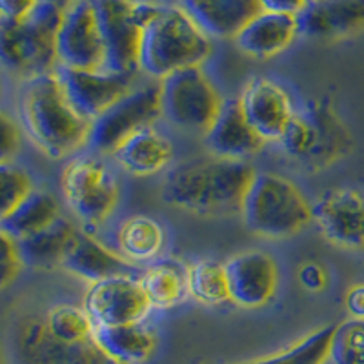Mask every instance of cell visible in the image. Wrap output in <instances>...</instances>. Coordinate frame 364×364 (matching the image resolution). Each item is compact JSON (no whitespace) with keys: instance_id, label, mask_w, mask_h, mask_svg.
Here are the masks:
<instances>
[{"instance_id":"obj_1","label":"cell","mask_w":364,"mask_h":364,"mask_svg":"<svg viewBox=\"0 0 364 364\" xmlns=\"http://www.w3.org/2000/svg\"><path fill=\"white\" fill-rule=\"evenodd\" d=\"M257 171L242 161L213 155L173 166L162 182V199L177 210L204 217L240 213L250 182Z\"/></svg>"},{"instance_id":"obj_2","label":"cell","mask_w":364,"mask_h":364,"mask_svg":"<svg viewBox=\"0 0 364 364\" xmlns=\"http://www.w3.org/2000/svg\"><path fill=\"white\" fill-rule=\"evenodd\" d=\"M18 122L46 157L60 161L87 149L91 122L73 108L57 71L26 80L18 100Z\"/></svg>"},{"instance_id":"obj_3","label":"cell","mask_w":364,"mask_h":364,"mask_svg":"<svg viewBox=\"0 0 364 364\" xmlns=\"http://www.w3.org/2000/svg\"><path fill=\"white\" fill-rule=\"evenodd\" d=\"M211 53L213 38L181 6L164 2L142 29L139 73L161 82L181 70L204 66Z\"/></svg>"},{"instance_id":"obj_4","label":"cell","mask_w":364,"mask_h":364,"mask_svg":"<svg viewBox=\"0 0 364 364\" xmlns=\"http://www.w3.org/2000/svg\"><path fill=\"white\" fill-rule=\"evenodd\" d=\"M63 11V6L41 0L22 21L0 18V68L24 82L57 71V33Z\"/></svg>"},{"instance_id":"obj_5","label":"cell","mask_w":364,"mask_h":364,"mask_svg":"<svg viewBox=\"0 0 364 364\" xmlns=\"http://www.w3.org/2000/svg\"><path fill=\"white\" fill-rule=\"evenodd\" d=\"M250 232L264 239H290L311 223V203L284 175L255 173L240 204Z\"/></svg>"},{"instance_id":"obj_6","label":"cell","mask_w":364,"mask_h":364,"mask_svg":"<svg viewBox=\"0 0 364 364\" xmlns=\"http://www.w3.org/2000/svg\"><path fill=\"white\" fill-rule=\"evenodd\" d=\"M64 204L82 224V230H95L108 223L120 203V181L106 157L93 151H80L68 159L60 175Z\"/></svg>"},{"instance_id":"obj_7","label":"cell","mask_w":364,"mask_h":364,"mask_svg":"<svg viewBox=\"0 0 364 364\" xmlns=\"http://www.w3.org/2000/svg\"><path fill=\"white\" fill-rule=\"evenodd\" d=\"M162 117L184 132L206 133L224 106L219 87L203 66L181 70L161 80Z\"/></svg>"},{"instance_id":"obj_8","label":"cell","mask_w":364,"mask_h":364,"mask_svg":"<svg viewBox=\"0 0 364 364\" xmlns=\"http://www.w3.org/2000/svg\"><path fill=\"white\" fill-rule=\"evenodd\" d=\"M161 117V82L139 84L91 122L87 149L102 157H112L126 139L155 126Z\"/></svg>"},{"instance_id":"obj_9","label":"cell","mask_w":364,"mask_h":364,"mask_svg":"<svg viewBox=\"0 0 364 364\" xmlns=\"http://www.w3.org/2000/svg\"><path fill=\"white\" fill-rule=\"evenodd\" d=\"M343 141V126L330 109L308 104L297 109L277 144L299 166L318 170L339 157Z\"/></svg>"},{"instance_id":"obj_10","label":"cell","mask_w":364,"mask_h":364,"mask_svg":"<svg viewBox=\"0 0 364 364\" xmlns=\"http://www.w3.org/2000/svg\"><path fill=\"white\" fill-rule=\"evenodd\" d=\"M13 352L18 364H119L93 341L60 343L48 331L44 317L24 315L13 328Z\"/></svg>"},{"instance_id":"obj_11","label":"cell","mask_w":364,"mask_h":364,"mask_svg":"<svg viewBox=\"0 0 364 364\" xmlns=\"http://www.w3.org/2000/svg\"><path fill=\"white\" fill-rule=\"evenodd\" d=\"M58 68L100 70L106 50L93 0H77L66 6L57 33Z\"/></svg>"},{"instance_id":"obj_12","label":"cell","mask_w":364,"mask_h":364,"mask_svg":"<svg viewBox=\"0 0 364 364\" xmlns=\"http://www.w3.org/2000/svg\"><path fill=\"white\" fill-rule=\"evenodd\" d=\"M311 223L337 248L364 250V191L331 188L311 203Z\"/></svg>"},{"instance_id":"obj_13","label":"cell","mask_w":364,"mask_h":364,"mask_svg":"<svg viewBox=\"0 0 364 364\" xmlns=\"http://www.w3.org/2000/svg\"><path fill=\"white\" fill-rule=\"evenodd\" d=\"M82 306L97 328L142 323L154 311L135 273L90 284Z\"/></svg>"},{"instance_id":"obj_14","label":"cell","mask_w":364,"mask_h":364,"mask_svg":"<svg viewBox=\"0 0 364 364\" xmlns=\"http://www.w3.org/2000/svg\"><path fill=\"white\" fill-rule=\"evenodd\" d=\"M240 109L266 144L279 142L297 113L299 106L290 90L272 77H253L239 97Z\"/></svg>"},{"instance_id":"obj_15","label":"cell","mask_w":364,"mask_h":364,"mask_svg":"<svg viewBox=\"0 0 364 364\" xmlns=\"http://www.w3.org/2000/svg\"><path fill=\"white\" fill-rule=\"evenodd\" d=\"M106 50L104 70L115 73H139L142 26L132 0H93Z\"/></svg>"},{"instance_id":"obj_16","label":"cell","mask_w":364,"mask_h":364,"mask_svg":"<svg viewBox=\"0 0 364 364\" xmlns=\"http://www.w3.org/2000/svg\"><path fill=\"white\" fill-rule=\"evenodd\" d=\"M226 264L230 301L245 310L268 306L279 290L281 272L277 261L262 250H246Z\"/></svg>"},{"instance_id":"obj_17","label":"cell","mask_w":364,"mask_h":364,"mask_svg":"<svg viewBox=\"0 0 364 364\" xmlns=\"http://www.w3.org/2000/svg\"><path fill=\"white\" fill-rule=\"evenodd\" d=\"M58 80L73 108L93 122L109 106L135 87V75L115 73L109 70H71L57 68Z\"/></svg>"},{"instance_id":"obj_18","label":"cell","mask_w":364,"mask_h":364,"mask_svg":"<svg viewBox=\"0 0 364 364\" xmlns=\"http://www.w3.org/2000/svg\"><path fill=\"white\" fill-rule=\"evenodd\" d=\"M204 146L217 159L248 162V159L261 154L266 142L246 120L239 99H228L213 124L204 133Z\"/></svg>"},{"instance_id":"obj_19","label":"cell","mask_w":364,"mask_h":364,"mask_svg":"<svg viewBox=\"0 0 364 364\" xmlns=\"http://www.w3.org/2000/svg\"><path fill=\"white\" fill-rule=\"evenodd\" d=\"M299 35L314 41H337L364 29V0L310 2L297 17Z\"/></svg>"},{"instance_id":"obj_20","label":"cell","mask_w":364,"mask_h":364,"mask_svg":"<svg viewBox=\"0 0 364 364\" xmlns=\"http://www.w3.org/2000/svg\"><path fill=\"white\" fill-rule=\"evenodd\" d=\"M63 268L90 284L133 273V266L124 261L112 246L82 228H79L77 235L71 240Z\"/></svg>"},{"instance_id":"obj_21","label":"cell","mask_w":364,"mask_h":364,"mask_svg":"<svg viewBox=\"0 0 364 364\" xmlns=\"http://www.w3.org/2000/svg\"><path fill=\"white\" fill-rule=\"evenodd\" d=\"M297 37H301L297 18L259 11L239 29L233 41L242 53L264 60L284 53Z\"/></svg>"},{"instance_id":"obj_22","label":"cell","mask_w":364,"mask_h":364,"mask_svg":"<svg viewBox=\"0 0 364 364\" xmlns=\"http://www.w3.org/2000/svg\"><path fill=\"white\" fill-rule=\"evenodd\" d=\"M120 170L133 177H151L168 170L175 159V146L170 136L155 126L136 132L112 154Z\"/></svg>"},{"instance_id":"obj_23","label":"cell","mask_w":364,"mask_h":364,"mask_svg":"<svg viewBox=\"0 0 364 364\" xmlns=\"http://www.w3.org/2000/svg\"><path fill=\"white\" fill-rule=\"evenodd\" d=\"M178 6L211 38H235L239 29L261 11L257 0H178Z\"/></svg>"},{"instance_id":"obj_24","label":"cell","mask_w":364,"mask_h":364,"mask_svg":"<svg viewBox=\"0 0 364 364\" xmlns=\"http://www.w3.org/2000/svg\"><path fill=\"white\" fill-rule=\"evenodd\" d=\"M151 310L168 311L190 297V264L175 257H161L139 277Z\"/></svg>"},{"instance_id":"obj_25","label":"cell","mask_w":364,"mask_h":364,"mask_svg":"<svg viewBox=\"0 0 364 364\" xmlns=\"http://www.w3.org/2000/svg\"><path fill=\"white\" fill-rule=\"evenodd\" d=\"M93 339L109 359L119 364L148 363L157 348V333L148 321L100 326L95 330Z\"/></svg>"},{"instance_id":"obj_26","label":"cell","mask_w":364,"mask_h":364,"mask_svg":"<svg viewBox=\"0 0 364 364\" xmlns=\"http://www.w3.org/2000/svg\"><path fill=\"white\" fill-rule=\"evenodd\" d=\"M166 232L161 223L146 215H132L117 226L112 248L129 264H151L161 259Z\"/></svg>"},{"instance_id":"obj_27","label":"cell","mask_w":364,"mask_h":364,"mask_svg":"<svg viewBox=\"0 0 364 364\" xmlns=\"http://www.w3.org/2000/svg\"><path fill=\"white\" fill-rule=\"evenodd\" d=\"M77 232L79 226L68 217L60 215L41 232L18 240L24 266L35 269H51L63 266L64 257Z\"/></svg>"},{"instance_id":"obj_28","label":"cell","mask_w":364,"mask_h":364,"mask_svg":"<svg viewBox=\"0 0 364 364\" xmlns=\"http://www.w3.org/2000/svg\"><path fill=\"white\" fill-rule=\"evenodd\" d=\"M63 215L60 204L53 193L35 188L31 193L13 210L11 215L0 223V228L13 239L22 240L26 237L41 232L46 226Z\"/></svg>"},{"instance_id":"obj_29","label":"cell","mask_w":364,"mask_h":364,"mask_svg":"<svg viewBox=\"0 0 364 364\" xmlns=\"http://www.w3.org/2000/svg\"><path fill=\"white\" fill-rule=\"evenodd\" d=\"M44 324L51 337L68 344L93 341L97 330L84 306H77L70 302H60V304L51 306L46 311Z\"/></svg>"},{"instance_id":"obj_30","label":"cell","mask_w":364,"mask_h":364,"mask_svg":"<svg viewBox=\"0 0 364 364\" xmlns=\"http://www.w3.org/2000/svg\"><path fill=\"white\" fill-rule=\"evenodd\" d=\"M336 324H326L302 337L299 343L272 355L253 359L239 364H324L330 355V343Z\"/></svg>"},{"instance_id":"obj_31","label":"cell","mask_w":364,"mask_h":364,"mask_svg":"<svg viewBox=\"0 0 364 364\" xmlns=\"http://www.w3.org/2000/svg\"><path fill=\"white\" fill-rule=\"evenodd\" d=\"M190 297L204 306L230 302L226 264L215 259H203L190 264Z\"/></svg>"},{"instance_id":"obj_32","label":"cell","mask_w":364,"mask_h":364,"mask_svg":"<svg viewBox=\"0 0 364 364\" xmlns=\"http://www.w3.org/2000/svg\"><path fill=\"white\" fill-rule=\"evenodd\" d=\"M35 190L33 175L15 162L0 164V223Z\"/></svg>"},{"instance_id":"obj_33","label":"cell","mask_w":364,"mask_h":364,"mask_svg":"<svg viewBox=\"0 0 364 364\" xmlns=\"http://www.w3.org/2000/svg\"><path fill=\"white\" fill-rule=\"evenodd\" d=\"M328 360L331 364H364V321L348 318L336 324Z\"/></svg>"},{"instance_id":"obj_34","label":"cell","mask_w":364,"mask_h":364,"mask_svg":"<svg viewBox=\"0 0 364 364\" xmlns=\"http://www.w3.org/2000/svg\"><path fill=\"white\" fill-rule=\"evenodd\" d=\"M24 262H22L18 240L0 228V291L17 281Z\"/></svg>"},{"instance_id":"obj_35","label":"cell","mask_w":364,"mask_h":364,"mask_svg":"<svg viewBox=\"0 0 364 364\" xmlns=\"http://www.w3.org/2000/svg\"><path fill=\"white\" fill-rule=\"evenodd\" d=\"M22 128L18 120L13 119L6 109H0V164L13 162L21 151Z\"/></svg>"},{"instance_id":"obj_36","label":"cell","mask_w":364,"mask_h":364,"mask_svg":"<svg viewBox=\"0 0 364 364\" xmlns=\"http://www.w3.org/2000/svg\"><path fill=\"white\" fill-rule=\"evenodd\" d=\"M299 284L304 288L306 291H323L328 284V273L324 269L323 264L318 262H304V264L299 268Z\"/></svg>"},{"instance_id":"obj_37","label":"cell","mask_w":364,"mask_h":364,"mask_svg":"<svg viewBox=\"0 0 364 364\" xmlns=\"http://www.w3.org/2000/svg\"><path fill=\"white\" fill-rule=\"evenodd\" d=\"M41 0H0V18L2 21H22L29 17Z\"/></svg>"},{"instance_id":"obj_38","label":"cell","mask_w":364,"mask_h":364,"mask_svg":"<svg viewBox=\"0 0 364 364\" xmlns=\"http://www.w3.org/2000/svg\"><path fill=\"white\" fill-rule=\"evenodd\" d=\"M257 2H259L261 11L277 13V15L295 18L310 4V0H257Z\"/></svg>"},{"instance_id":"obj_39","label":"cell","mask_w":364,"mask_h":364,"mask_svg":"<svg viewBox=\"0 0 364 364\" xmlns=\"http://www.w3.org/2000/svg\"><path fill=\"white\" fill-rule=\"evenodd\" d=\"M346 310L350 317L357 321H364V282L355 284L348 290L346 299H344Z\"/></svg>"},{"instance_id":"obj_40","label":"cell","mask_w":364,"mask_h":364,"mask_svg":"<svg viewBox=\"0 0 364 364\" xmlns=\"http://www.w3.org/2000/svg\"><path fill=\"white\" fill-rule=\"evenodd\" d=\"M51 2H55V4L63 6V8H66V6H70L71 2H77V0H51Z\"/></svg>"},{"instance_id":"obj_41","label":"cell","mask_w":364,"mask_h":364,"mask_svg":"<svg viewBox=\"0 0 364 364\" xmlns=\"http://www.w3.org/2000/svg\"><path fill=\"white\" fill-rule=\"evenodd\" d=\"M132 2H162V0H132Z\"/></svg>"},{"instance_id":"obj_42","label":"cell","mask_w":364,"mask_h":364,"mask_svg":"<svg viewBox=\"0 0 364 364\" xmlns=\"http://www.w3.org/2000/svg\"><path fill=\"white\" fill-rule=\"evenodd\" d=\"M310 2H318V0H310Z\"/></svg>"}]
</instances>
